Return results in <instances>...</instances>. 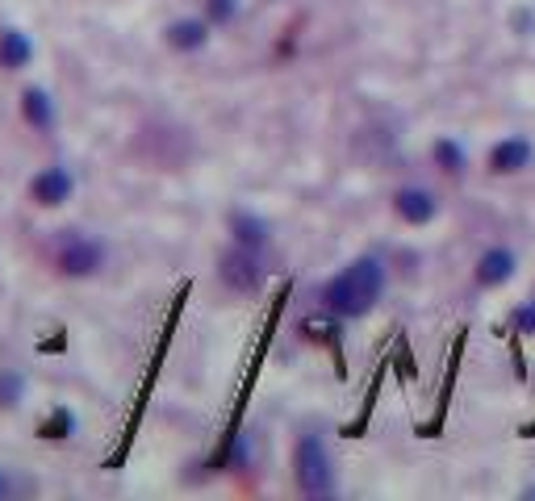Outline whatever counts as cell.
<instances>
[{"instance_id": "ba28073f", "label": "cell", "mask_w": 535, "mask_h": 501, "mask_svg": "<svg viewBox=\"0 0 535 501\" xmlns=\"http://www.w3.org/2000/svg\"><path fill=\"white\" fill-rule=\"evenodd\" d=\"M393 209H398V218L410 222V226H427L435 218V197L427 188H398V197H393Z\"/></svg>"}, {"instance_id": "9c48e42d", "label": "cell", "mask_w": 535, "mask_h": 501, "mask_svg": "<svg viewBox=\"0 0 535 501\" xmlns=\"http://www.w3.org/2000/svg\"><path fill=\"white\" fill-rule=\"evenodd\" d=\"M527 163H531V142H527V138H502V142H494V151H490V172L515 176V172H523Z\"/></svg>"}, {"instance_id": "7a4b0ae2", "label": "cell", "mask_w": 535, "mask_h": 501, "mask_svg": "<svg viewBox=\"0 0 535 501\" xmlns=\"http://www.w3.org/2000/svg\"><path fill=\"white\" fill-rule=\"evenodd\" d=\"M293 476H297V489L306 497H331L335 493V468H331V456H327V447H322L318 435L297 439Z\"/></svg>"}, {"instance_id": "d6986e66", "label": "cell", "mask_w": 535, "mask_h": 501, "mask_svg": "<svg viewBox=\"0 0 535 501\" xmlns=\"http://www.w3.org/2000/svg\"><path fill=\"white\" fill-rule=\"evenodd\" d=\"M519 435H523V439H535V422H527V426H523Z\"/></svg>"}, {"instance_id": "e0dca14e", "label": "cell", "mask_w": 535, "mask_h": 501, "mask_svg": "<svg viewBox=\"0 0 535 501\" xmlns=\"http://www.w3.org/2000/svg\"><path fill=\"white\" fill-rule=\"evenodd\" d=\"M510 326H515L519 334H535V301H523L515 314H510Z\"/></svg>"}, {"instance_id": "6da1fadb", "label": "cell", "mask_w": 535, "mask_h": 501, "mask_svg": "<svg viewBox=\"0 0 535 501\" xmlns=\"http://www.w3.org/2000/svg\"><path fill=\"white\" fill-rule=\"evenodd\" d=\"M381 293H385V264L377 255H360L339 276L322 284L318 301L339 318H364L368 309L381 301Z\"/></svg>"}, {"instance_id": "5b68a950", "label": "cell", "mask_w": 535, "mask_h": 501, "mask_svg": "<svg viewBox=\"0 0 535 501\" xmlns=\"http://www.w3.org/2000/svg\"><path fill=\"white\" fill-rule=\"evenodd\" d=\"M464 343H469V330L456 334V347L448 355V372H444V385H439V401H435V418L418 426V435L423 439H435L444 431V418H448V405H452V389H456V372H460V355H464Z\"/></svg>"}, {"instance_id": "9a60e30c", "label": "cell", "mask_w": 535, "mask_h": 501, "mask_svg": "<svg viewBox=\"0 0 535 501\" xmlns=\"http://www.w3.org/2000/svg\"><path fill=\"white\" fill-rule=\"evenodd\" d=\"M72 426H76L72 414H67V410H55L51 422L42 426V439H67V435H72Z\"/></svg>"}, {"instance_id": "277c9868", "label": "cell", "mask_w": 535, "mask_h": 501, "mask_svg": "<svg viewBox=\"0 0 535 501\" xmlns=\"http://www.w3.org/2000/svg\"><path fill=\"white\" fill-rule=\"evenodd\" d=\"M218 276H222V284L230 293H255L264 284V259H260V251L255 247H243V243H235L230 251H222V259H218Z\"/></svg>"}, {"instance_id": "2e32d148", "label": "cell", "mask_w": 535, "mask_h": 501, "mask_svg": "<svg viewBox=\"0 0 535 501\" xmlns=\"http://www.w3.org/2000/svg\"><path fill=\"white\" fill-rule=\"evenodd\" d=\"M205 13L214 26H226V21H235L239 13V0H205Z\"/></svg>"}, {"instance_id": "52a82bcc", "label": "cell", "mask_w": 535, "mask_h": 501, "mask_svg": "<svg viewBox=\"0 0 535 501\" xmlns=\"http://www.w3.org/2000/svg\"><path fill=\"white\" fill-rule=\"evenodd\" d=\"M519 268V259L510 247H490L481 259H477V284L481 289H498V284H506L510 276H515Z\"/></svg>"}, {"instance_id": "5bb4252c", "label": "cell", "mask_w": 535, "mask_h": 501, "mask_svg": "<svg viewBox=\"0 0 535 501\" xmlns=\"http://www.w3.org/2000/svg\"><path fill=\"white\" fill-rule=\"evenodd\" d=\"M435 163H439V172H448V176H460L464 172V147H456L452 138H439L435 142Z\"/></svg>"}, {"instance_id": "8992f818", "label": "cell", "mask_w": 535, "mask_h": 501, "mask_svg": "<svg viewBox=\"0 0 535 501\" xmlns=\"http://www.w3.org/2000/svg\"><path fill=\"white\" fill-rule=\"evenodd\" d=\"M72 188H76V180H72V172H67V167H46V172L34 176L30 193H34L38 205L55 209V205H63L67 197H72Z\"/></svg>"}, {"instance_id": "30bf717a", "label": "cell", "mask_w": 535, "mask_h": 501, "mask_svg": "<svg viewBox=\"0 0 535 501\" xmlns=\"http://www.w3.org/2000/svg\"><path fill=\"white\" fill-rule=\"evenodd\" d=\"M205 42H209V26L201 17H180L168 26V46H176V51H201Z\"/></svg>"}, {"instance_id": "8fae6325", "label": "cell", "mask_w": 535, "mask_h": 501, "mask_svg": "<svg viewBox=\"0 0 535 501\" xmlns=\"http://www.w3.org/2000/svg\"><path fill=\"white\" fill-rule=\"evenodd\" d=\"M21 117H26L34 130H51L55 126V101L46 97L42 88H26L21 92Z\"/></svg>"}, {"instance_id": "7c38bea8", "label": "cell", "mask_w": 535, "mask_h": 501, "mask_svg": "<svg viewBox=\"0 0 535 501\" xmlns=\"http://www.w3.org/2000/svg\"><path fill=\"white\" fill-rule=\"evenodd\" d=\"M230 234H235V243L243 247H255V251H264L268 247V222L264 218H255V213H230Z\"/></svg>"}, {"instance_id": "3957f363", "label": "cell", "mask_w": 535, "mask_h": 501, "mask_svg": "<svg viewBox=\"0 0 535 501\" xmlns=\"http://www.w3.org/2000/svg\"><path fill=\"white\" fill-rule=\"evenodd\" d=\"M105 264V247L97 238H88L80 230H63L59 243H55V268L72 280H84V276H97Z\"/></svg>"}, {"instance_id": "ac0fdd59", "label": "cell", "mask_w": 535, "mask_h": 501, "mask_svg": "<svg viewBox=\"0 0 535 501\" xmlns=\"http://www.w3.org/2000/svg\"><path fill=\"white\" fill-rule=\"evenodd\" d=\"M9 493H13V485H9V476L0 472V497H9Z\"/></svg>"}, {"instance_id": "4fadbf2b", "label": "cell", "mask_w": 535, "mask_h": 501, "mask_svg": "<svg viewBox=\"0 0 535 501\" xmlns=\"http://www.w3.org/2000/svg\"><path fill=\"white\" fill-rule=\"evenodd\" d=\"M34 59V42L21 34V30H0V67L21 71Z\"/></svg>"}]
</instances>
